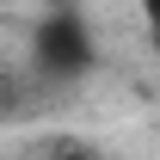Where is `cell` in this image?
Returning a JSON list of instances; mask_svg holds the SVG:
<instances>
[{
	"instance_id": "cell-1",
	"label": "cell",
	"mask_w": 160,
	"mask_h": 160,
	"mask_svg": "<svg viewBox=\"0 0 160 160\" xmlns=\"http://www.w3.org/2000/svg\"><path fill=\"white\" fill-rule=\"evenodd\" d=\"M31 68H37L49 86H74L99 68V37H92V19L62 6V12H43L37 31H31Z\"/></svg>"
},
{
	"instance_id": "cell-2",
	"label": "cell",
	"mask_w": 160,
	"mask_h": 160,
	"mask_svg": "<svg viewBox=\"0 0 160 160\" xmlns=\"http://www.w3.org/2000/svg\"><path fill=\"white\" fill-rule=\"evenodd\" d=\"M37 160H105L99 142H80V136H49L37 148Z\"/></svg>"
},
{
	"instance_id": "cell-3",
	"label": "cell",
	"mask_w": 160,
	"mask_h": 160,
	"mask_svg": "<svg viewBox=\"0 0 160 160\" xmlns=\"http://www.w3.org/2000/svg\"><path fill=\"white\" fill-rule=\"evenodd\" d=\"M142 31H148V43H154V56H160V0H148V12H142Z\"/></svg>"
},
{
	"instance_id": "cell-4",
	"label": "cell",
	"mask_w": 160,
	"mask_h": 160,
	"mask_svg": "<svg viewBox=\"0 0 160 160\" xmlns=\"http://www.w3.org/2000/svg\"><path fill=\"white\" fill-rule=\"evenodd\" d=\"M12 99V68H6V62H0V105Z\"/></svg>"
}]
</instances>
